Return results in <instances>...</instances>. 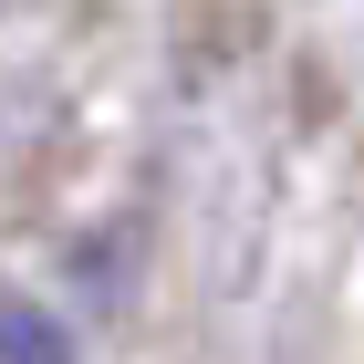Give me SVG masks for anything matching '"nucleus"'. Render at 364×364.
I'll use <instances>...</instances> for the list:
<instances>
[{"mask_svg": "<svg viewBox=\"0 0 364 364\" xmlns=\"http://www.w3.org/2000/svg\"><path fill=\"white\" fill-rule=\"evenodd\" d=\"M0 364H73V333H63V312L21 302V291H0Z\"/></svg>", "mask_w": 364, "mask_h": 364, "instance_id": "nucleus-1", "label": "nucleus"}]
</instances>
